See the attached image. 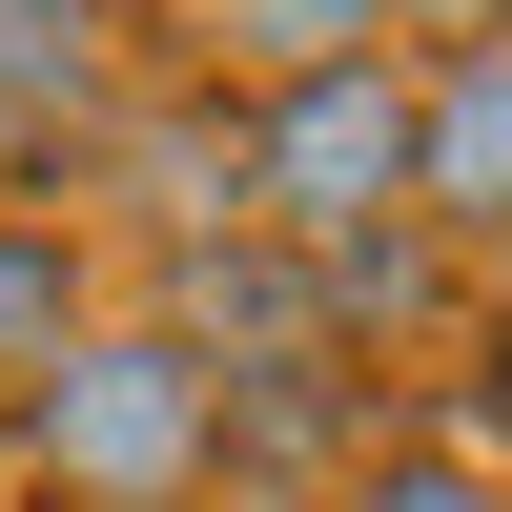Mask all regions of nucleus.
I'll use <instances>...</instances> for the list:
<instances>
[{
	"label": "nucleus",
	"instance_id": "f8f14e48",
	"mask_svg": "<svg viewBox=\"0 0 512 512\" xmlns=\"http://www.w3.org/2000/svg\"><path fill=\"white\" fill-rule=\"evenodd\" d=\"M0 472H21V369H0Z\"/></svg>",
	"mask_w": 512,
	"mask_h": 512
},
{
	"label": "nucleus",
	"instance_id": "6e6552de",
	"mask_svg": "<svg viewBox=\"0 0 512 512\" xmlns=\"http://www.w3.org/2000/svg\"><path fill=\"white\" fill-rule=\"evenodd\" d=\"M308 287H328V349L369 369L390 328H431V308H451V246H431V226H369V246H328Z\"/></svg>",
	"mask_w": 512,
	"mask_h": 512
},
{
	"label": "nucleus",
	"instance_id": "20e7f679",
	"mask_svg": "<svg viewBox=\"0 0 512 512\" xmlns=\"http://www.w3.org/2000/svg\"><path fill=\"white\" fill-rule=\"evenodd\" d=\"M369 451H390L369 369H246L226 390V492H267V512H349Z\"/></svg>",
	"mask_w": 512,
	"mask_h": 512
},
{
	"label": "nucleus",
	"instance_id": "9b49d317",
	"mask_svg": "<svg viewBox=\"0 0 512 512\" xmlns=\"http://www.w3.org/2000/svg\"><path fill=\"white\" fill-rule=\"evenodd\" d=\"M390 21H431V41H512V0H390Z\"/></svg>",
	"mask_w": 512,
	"mask_h": 512
},
{
	"label": "nucleus",
	"instance_id": "9d476101",
	"mask_svg": "<svg viewBox=\"0 0 512 512\" xmlns=\"http://www.w3.org/2000/svg\"><path fill=\"white\" fill-rule=\"evenodd\" d=\"M349 512H512V492H492L451 431H410V451H369V472H349Z\"/></svg>",
	"mask_w": 512,
	"mask_h": 512
},
{
	"label": "nucleus",
	"instance_id": "7ed1b4c3",
	"mask_svg": "<svg viewBox=\"0 0 512 512\" xmlns=\"http://www.w3.org/2000/svg\"><path fill=\"white\" fill-rule=\"evenodd\" d=\"M410 226L512 246V41H431L410 62Z\"/></svg>",
	"mask_w": 512,
	"mask_h": 512
},
{
	"label": "nucleus",
	"instance_id": "f03ea898",
	"mask_svg": "<svg viewBox=\"0 0 512 512\" xmlns=\"http://www.w3.org/2000/svg\"><path fill=\"white\" fill-rule=\"evenodd\" d=\"M246 226L267 246H369L410 226V62H328V82H267L246 103Z\"/></svg>",
	"mask_w": 512,
	"mask_h": 512
},
{
	"label": "nucleus",
	"instance_id": "0eeeda50",
	"mask_svg": "<svg viewBox=\"0 0 512 512\" xmlns=\"http://www.w3.org/2000/svg\"><path fill=\"white\" fill-rule=\"evenodd\" d=\"M205 21V82H328V62H390V0H185Z\"/></svg>",
	"mask_w": 512,
	"mask_h": 512
},
{
	"label": "nucleus",
	"instance_id": "423d86ee",
	"mask_svg": "<svg viewBox=\"0 0 512 512\" xmlns=\"http://www.w3.org/2000/svg\"><path fill=\"white\" fill-rule=\"evenodd\" d=\"M103 0H0V164L21 185H62V164H103Z\"/></svg>",
	"mask_w": 512,
	"mask_h": 512
},
{
	"label": "nucleus",
	"instance_id": "1a4fd4ad",
	"mask_svg": "<svg viewBox=\"0 0 512 512\" xmlns=\"http://www.w3.org/2000/svg\"><path fill=\"white\" fill-rule=\"evenodd\" d=\"M82 349V246H62V205H0V369H62Z\"/></svg>",
	"mask_w": 512,
	"mask_h": 512
},
{
	"label": "nucleus",
	"instance_id": "f257e3e1",
	"mask_svg": "<svg viewBox=\"0 0 512 512\" xmlns=\"http://www.w3.org/2000/svg\"><path fill=\"white\" fill-rule=\"evenodd\" d=\"M21 472L62 512H205L226 492V390H205L164 328H82L21 390Z\"/></svg>",
	"mask_w": 512,
	"mask_h": 512
},
{
	"label": "nucleus",
	"instance_id": "39448f33",
	"mask_svg": "<svg viewBox=\"0 0 512 512\" xmlns=\"http://www.w3.org/2000/svg\"><path fill=\"white\" fill-rule=\"evenodd\" d=\"M103 185L144 205L164 246H226V226H246V103H226V82H164V103H123V123H103Z\"/></svg>",
	"mask_w": 512,
	"mask_h": 512
}]
</instances>
